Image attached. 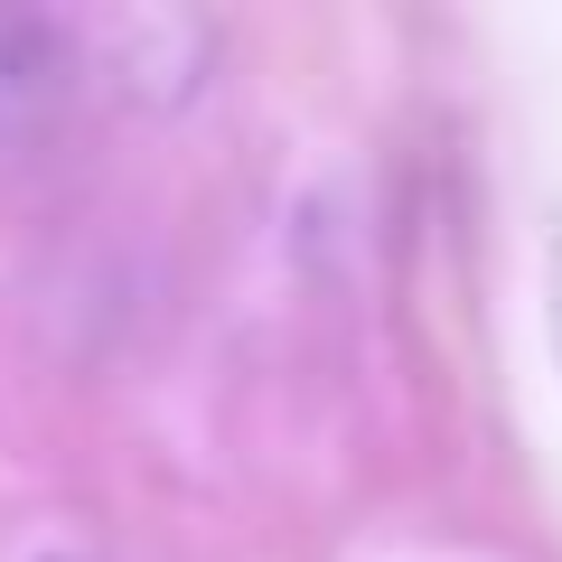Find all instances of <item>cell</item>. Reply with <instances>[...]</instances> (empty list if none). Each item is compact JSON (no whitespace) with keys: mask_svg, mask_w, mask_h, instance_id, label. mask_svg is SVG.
Segmentation results:
<instances>
[{"mask_svg":"<svg viewBox=\"0 0 562 562\" xmlns=\"http://www.w3.org/2000/svg\"><path fill=\"white\" fill-rule=\"evenodd\" d=\"M76 66H85V38L47 10H0V140L38 132L66 94H76Z\"/></svg>","mask_w":562,"mask_h":562,"instance_id":"cell-1","label":"cell"},{"mask_svg":"<svg viewBox=\"0 0 562 562\" xmlns=\"http://www.w3.org/2000/svg\"><path fill=\"white\" fill-rule=\"evenodd\" d=\"M160 38L179 47V66H206V29H198V20H160ZM103 47H113V76H122V85L140 94V57H150V20H113V29H103ZM179 66L160 76V103H179L188 85H198V76H179Z\"/></svg>","mask_w":562,"mask_h":562,"instance_id":"cell-2","label":"cell"},{"mask_svg":"<svg viewBox=\"0 0 562 562\" xmlns=\"http://www.w3.org/2000/svg\"><path fill=\"white\" fill-rule=\"evenodd\" d=\"M543 319H553V347H562V235H553V262H543Z\"/></svg>","mask_w":562,"mask_h":562,"instance_id":"cell-3","label":"cell"}]
</instances>
